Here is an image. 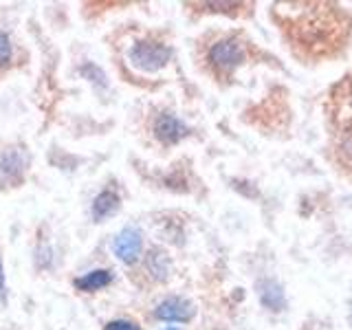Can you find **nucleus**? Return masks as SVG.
<instances>
[{
  "instance_id": "nucleus-1",
  "label": "nucleus",
  "mask_w": 352,
  "mask_h": 330,
  "mask_svg": "<svg viewBox=\"0 0 352 330\" xmlns=\"http://www.w3.org/2000/svg\"><path fill=\"white\" fill-rule=\"evenodd\" d=\"M172 58V49L163 42L154 40H141L137 44H132V49L128 51V60L135 69L143 73H157L161 71L165 64Z\"/></svg>"
},
{
  "instance_id": "nucleus-2",
  "label": "nucleus",
  "mask_w": 352,
  "mask_h": 330,
  "mask_svg": "<svg viewBox=\"0 0 352 330\" xmlns=\"http://www.w3.org/2000/svg\"><path fill=\"white\" fill-rule=\"evenodd\" d=\"M245 58H247V51L238 38H225L209 49V62H212L220 73H231L236 66L245 62Z\"/></svg>"
},
{
  "instance_id": "nucleus-3",
  "label": "nucleus",
  "mask_w": 352,
  "mask_h": 330,
  "mask_svg": "<svg viewBox=\"0 0 352 330\" xmlns=\"http://www.w3.org/2000/svg\"><path fill=\"white\" fill-rule=\"evenodd\" d=\"M113 251L115 256L124 262V264H135L139 262L141 253H143V236L141 231L135 227H126L121 229L115 242H113Z\"/></svg>"
},
{
  "instance_id": "nucleus-4",
  "label": "nucleus",
  "mask_w": 352,
  "mask_h": 330,
  "mask_svg": "<svg viewBox=\"0 0 352 330\" xmlns=\"http://www.w3.org/2000/svg\"><path fill=\"white\" fill-rule=\"evenodd\" d=\"M154 315L161 322H190L194 317V304L185 297H165V300L154 308Z\"/></svg>"
},
{
  "instance_id": "nucleus-5",
  "label": "nucleus",
  "mask_w": 352,
  "mask_h": 330,
  "mask_svg": "<svg viewBox=\"0 0 352 330\" xmlns=\"http://www.w3.org/2000/svg\"><path fill=\"white\" fill-rule=\"evenodd\" d=\"M154 135L165 146H172V143H179L183 137H187V126L179 117H174L170 113H163L154 121Z\"/></svg>"
},
{
  "instance_id": "nucleus-6",
  "label": "nucleus",
  "mask_w": 352,
  "mask_h": 330,
  "mask_svg": "<svg viewBox=\"0 0 352 330\" xmlns=\"http://www.w3.org/2000/svg\"><path fill=\"white\" fill-rule=\"evenodd\" d=\"M119 205H121V201H119V196L115 192H110V190L99 192L95 196V201H93V207H91L93 218L97 220V223H102V220L115 216L119 212Z\"/></svg>"
},
{
  "instance_id": "nucleus-7",
  "label": "nucleus",
  "mask_w": 352,
  "mask_h": 330,
  "mask_svg": "<svg viewBox=\"0 0 352 330\" xmlns=\"http://www.w3.org/2000/svg\"><path fill=\"white\" fill-rule=\"evenodd\" d=\"M113 282V273L106 271V269H95V271H88L80 278H75V289L77 291H84V293H93V291H102L106 286Z\"/></svg>"
},
{
  "instance_id": "nucleus-8",
  "label": "nucleus",
  "mask_w": 352,
  "mask_h": 330,
  "mask_svg": "<svg viewBox=\"0 0 352 330\" xmlns=\"http://www.w3.org/2000/svg\"><path fill=\"white\" fill-rule=\"evenodd\" d=\"M260 300L262 304L269 308V311H282L286 306V297H284V291L280 284H275L273 280H267L262 282L260 286Z\"/></svg>"
},
{
  "instance_id": "nucleus-9",
  "label": "nucleus",
  "mask_w": 352,
  "mask_h": 330,
  "mask_svg": "<svg viewBox=\"0 0 352 330\" xmlns=\"http://www.w3.org/2000/svg\"><path fill=\"white\" fill-rule=\"evenodd\" d=\"M25 165H27V159H22L20 150H7L3 154V159H0V172L7 176H20L25 172Z\"/></svg>"
},
{
  "instance_id": "nucleus-10",
  "label": "nucleus",
  "mask_w": 352,
  "mask_h": 330,
  "mask_svg": "<svg viewBox=\"0 0 352 330\" xmlns=\"http://www.w3.org/2000/svg\"><path fill=\"white\" fill-rule=\"evenodd\" d=\"M11 55H14V47H11V40L7 33L0 31V66H7L11 62Z\"/></svg>"
},
{
  "instance_id": "nucleus-11",
  "label": "nucleus",
  "mask_w": 352,
  "mask_h": 330,
  "mask_svg": "<svg viewBox=\"0 0 352 330\" xmlns=\"http://www.w3.org/2000/svg\"><path fill=\"white\" fill-rule=\"evenodd\" d=\"M106 330H141V326L130 322V319H113V322H108Z\"/></svg>"
},
{
  "instance_id": "nucleus-12",
  "label": "nucleus",
  "mask_w": 352,
  "mask_h": 330,
  "mask_svg": "<svg viewBox=\"0 0 352 330\" xmlns=\"http://www.w3.org/2000/svg\"><path fill=\"white\" fill-rule=\"evenodd\" d=\"M0 302H7V280H5L3 258H0Z\"/></svg>"
},
{
  "instance_id": "nucleus-13",
  "label": "nucleus",
  "mask_w": 352,
  "mask_h": 330,
  "mask_svg": "<svg viewBox=\"0 0 352 330\" xmlns=\"http://www.w3.org/2000/svg\"><path fill=\"white\" fill-rule=\"evenodd\" d=\"M165 330H179V328H165Z\"/></svg>"
}]
</instances>
